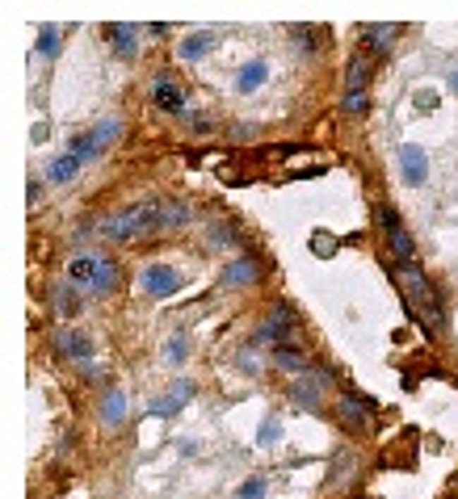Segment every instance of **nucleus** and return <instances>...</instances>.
<instances>
[{
  "mask_svg": "<svg viewBox=\"0 0 458 499\" xmlns=\"http://www.w3.org/2000/svg\"><path fill=\"white\" fill-rule=\"evenodd\" d=\"M68 277H72L76 290H85L92 298H105V294H114V285H118V264H114L109 256L85 252V256H72Z\"/></svg>",
  "mask_w": 458,
  "mask_h": 499,
  "instance_id": "7ed1b4c3",
  "label": "nucleus"
},
{
  "mask_svg": "<svg viewBox=\"0 0 458 499\" xmlns=\"http://www.w3.org/2000/svg\"><path fill=\"white\" fill-rule=\"evenodd\" d=\"M337 248V244H332V240H320V235H315V240H311V252H324V256H328V252Z\"/></svg>",
  "mask_w": 458,
  "mask_h": 499,
  "instance_id": "cd10ccee",
  "label": "nucleus"
},
{
  "mask_svg": "<svg viewBox=\"0 0 458 499\" xmlns=\"http://www.w3.org/2000/svg\"><path fill=\"white\" fill-rule=\"evenodd\" d=\"M101 416H105V424H118V419L126 416V395H122V390H109V395H105Z\"/></svg>",
  "mask_w": 458,
  "mask_h": 499,
  "instance_id": "6ab92c4d",
  "label": "nucleus"
},
{
  "mask_svg": "<svg viewBox=\"0 0 458 499\" xmlns=\"http://www.w3.org/2000/svg\"><path fill=\"white\" fill-rule=\"evenodd\" d=\"M320 390H324V378L320 374H311V378H303L299 386H294V399L303 403V407H320L324 399H320Z\"/></svg>",
  "mask_w": 458,
  "mask_h": 499,
  "instance_id": "2eb2a0df",
  "label": "nucleus"
},
{
  "mask_svg": "<svg viewBox=\"0 0 458 499\" xmlns=\"http://www.w3.org/2000/svg\"><path fill=\"white\" fill-rule=\"evenodd\" d=\"M109 30H114V34H109L114 47H118L122 55H135V34H131V25H109Z\"/></svg>",
  "mask_w": 458,
  "mask_h": 499,
  "instance_id": "412c9836",
  "label": "nucleus"
},
{
  "mask_svg": "<svg viewBox=\"0 0 458 499\" xmlns=\"http://www.w3.org/2000/svg\"><path fill=\"white\" fill-rule=\"evenodd\" d=\"M261 495H265V483H261V479H248V483L240 487V499H261Z\"/></svg>",
  "mask_w": 458,
  "mask_h": 499,
  "instance_id": "a878e982",
  "label": "nucleus"
},
{
  "mask_svg": "<svg viewBox=\"0 0 458 499\" xmlns=\"http://www.w3.org/2000/svg\"><path fill=\"white\" fill-rule=\"evenodd\" d=\"M152 227L160 231V197H147V202H135V206H122V210L105 214L97 231L105 240H139Z\"/></svg>",
  "mask_w": 458,
  "mask_h": 499,
  "instance_id": "f03ea898",
  "label": "nucleus"
},
{
  "mask_svg": "<svg viewBox=\"0 0 458 499\" xmlns=\"http://www.w3.org/2000/svg\"><path fill=\"white\" fill-rule=\"evenodd\" d=\"M374 218H378V227L387 231V244H391V252H395V260H412V235L404 231V223H399V214L391 210V206H378L374 210Z\"/></svg>",
  "mask_w": 458,
  "mask_h": 499,
  "instance_id": "39448f33",
  "label": "nucleus"
},
{
  "mask_svg": "<svg viewBox=\"0 0 458 499\" xmlns=\"http://www.w3.org/2000/svg\"><path fill=\"white\" fill-rule=\"evenodd\" d=\"M147 97H152V105L156 109H164V113H177V118H185L189 113V97H185V88L173 76H152V84H147Z\"/></svg>",
  "mask_w": 458,
  "mask_h": 499,
  "instance_id": "20e7f679",
  "label": "nucleus"
},
{
  "mask_svg": "<svg viewBox=\"0 0 458 499\" xmlns=\"http://www.w3.org/2000/svg\"><path fill=\"white\" fill-rule=\"evenodd\" d=\"M55 311H59V315H76V311H80L76 285H59V290H55Z\"/></svg>",
  "mask_w": 458,
  "mask_h": 499,
  "instance_id": "aec40b11",
  "label": "nucleus"
},
{
  "mask_svg": "<svg viewBox=\"0 0 458 499\" xmlns=\"http://www.w3.org/2000/svg\"><path fill=\"white\" fill-rule=\"evenodd\" d=\"M189 223V202L181 197H160V231H177Z\"/></svg>",
  "mask_w": 458,
  "mask_h": 499,
  "instance_id": "f8f14e48",
  "label": "nucleus"
},
{
  "mask_svg": "<svg viewBox=\"0 0 458 499\" xmlns=\"http://www.w3.org/2000/svg\"><path fill=\"white\" fill-rule=\"evenodd\" d=\"M118 130H122V122H118V118H105V122H101V126L92 130V139H97V147H105L109 139H118Z\"/></svg>",
  "mask_w": 458,
  "mask_h": 499,
  "instance_id": "4be33fe9",
  "label": "nucleus"
},
{
  "mask_svg": "<svg viewBox=\"0 0 458 499\" xmlns=\"http://www.w3.org/2000/svg\"><path fill=\"white\" fill-rule=\"evenodd\" d=\"M76 172H80V160H76V156L68 152V156H59L55 164L47 168V180H51V185H64V180H72Z\"/></svg>",
  "mask_w": 458,
  "mask_h": 499,
  "instance_id": "dca6fc26",
  "label": "nucleus"
},
{
  "mask_svg": "<svg viewBox=\"0 0 458 499\" xmlns=\"http://www.w3.org/2000/svg\"><path fill=\"white\" fill-rule=\"evenodd\" d=\"M290 324H294V311H290L286 302H277V307H274V315H270V319L261 324L257 340H261V344H277V340H286V335H290V332H286Z\"/></svg>",
  "mask_w": 458,
  "mask_h": 499,
  "instance_id": "6e6552de",
  "label": "nucleus"
},
{
  "mask_svg": "<svg viewBox=\"0 0 458 499\" xmlns=\"http://www.w3.org/2000/svg\"><path fill=\"white\" fill-rule=\"evenodd\" d=\"M265 76H270V72H265L261 63H257V68H244V72H240V88L248 92V88H257V84L265 80Z\"/></svg>",
  "mask_w": 458,
  "mask_h": 499,
  "instance_id": "b1692460",
  "label": "nucleus"
},
{
  "mask_svg": "<svg viewBox=\"0 0 458 499\" xmlns=\"http://www.w3.org/2000/svg\"><path fill=\"white\" fill-rule=\"evenodd\" d=\"M399 164H404V180H408V185H421V180L429 176V160H425V152L412 147V143L399 147Z\"/></svg>",
  "mask_w": 458,
  "mask_h": 499,
  "instance_id": "9d476101",
  "label": "nucleus"
},
{
  "mask_svg": "<svg viewBox=\"0 0 458 499\" xmlns=\"http://www.w3.org/2000/svg\"><path fill=\"white\" fill-rule=\"evenodd\" d=\"M370 76H374V59H370L366 51H358L349 59V68H345V92H366Z\"/></svg>",
  "mask_w": 458,
  "mask_h": 499,
  "instance_id": "1a4fd4ad",
  "label": "nucleus"
},
{
  "mask_svg": "<svg viewBox=\"0 0 458 499\" xmlns=\"http://www.w3.org/2000/svg\"><path fill=\"white\" fill-rule=\"evenodd\" d=\"M341 109H345V113H366V109H370V97H366V92H345Z\"/></svg>",
  "mask_w": 458,
  "mask_h": 499,
  "instance_id": "5701e85b",
  "label": "nucleus"
},
{
  "mask_svg": "<svg viewBox=\"0 0 458 499\" xmlns=\"http://www.w3.org/2000/svg\"><path fill=\"white\" fill-rule=\"evenodd\" d=\"M274 365H277V369H286V374H303V369H307L303 352H299V348H286V344H277V352H274Z\"/></svg>",
  "mask_w": 458,
  "mask_h": 499,
  "instance_id": "f3484780",
  "label": "nucleus"
},
{
  "mask_svg": "<svg viewBox=\"0 0 458 499\" xmlns=\"http://www.w3.org/2000/svg\"><path fill=\"white\" fill-rule=\"evenodd\" d=\"M215 47V30H202V34H193L189 42H181V59H198L202 51H210Z\"/></svg>",
  "mask_w": 458,
  "mask_h": 499,
  "instance_id": "a211bd4d",
  "label": "nucleus"
},
{
  "mask_svg": "<svg viewBox=\"0 0 458 499\" xmlns=\"http://www.w3.org/2000/svg\"><path fill=\"white\" fill-rule=\"evenodd\" d=\"M337 407H341V419H345V424H354L358 432H370V403H366V399H358V395H345Z\"/></svg>",
  "mask_w": 458,
  "mask_h": 499,
  "instance_id": "ddd939ff",
  "label": "nucleus"
},
{
  "mask_svg": "<svg viewBox=\"0 0 458 499\" xmlns=\"http://www.w3.org/2000/svg\"><path fill=\"white\" fill-rule=\"evenodd\" d=\"M395 38H399L395 25H362V42L370 47V59H374V55H387V51L395 47Z\"/></svg>",
  "mask_w": 458,
  "mask_h": 499,
  "instance_id": "9b49d317",
  "label": "nucleus"
},
{
  "mask_svg": "<svg viewBox=\"0 0 458 499\" xmlns=\"http://www.w3.org/2000/svg\"><path fill=\"white\" fill-rule=\"evenodd\" d=\"M261 277V269H257V260H248V256H240V260H231L227 269H223V285H248V281H257Z\"/></svg>",
  "mask_w": 458,
  "mask_h": 499,
  "instance_id": "4468645a",
  "label": "nucleus"
},
{
  "mask_svg": "<svg viewBox=\"0 0 458 499\" xmlns=\"http://www.w3.org/2000/svg\"><path fill=\"white\" fill-rule=\"evenodd\" d=\"M177 285H181V277H177L169 264H147V269H143V290H147L152 298H169Z\"/></svg>",
  "mask_w": 458,
  "mask_h": 499,
  "instance_id": "423d86ee",
  "label": "nucleus"
},
{
  "mask_svg": "<svg viewBox=\"0 0 458 499\" xmlns=\"http://www.w3.org/2000/svg\"><path fill=\"white\" fill-rule=\"evenodd\" d=\"M38 51H42V55H55V51H59V30H51V25H47V30H42V38H38Z\"/></svg>",
  "mask_w": 458,
  "mask_h": 499,
  "instance_id": "393cba45",
  "label": "nucleus"
},
{
  "mask_svg": "<svg viewBox=\"0 0 458 499\" xmlns=\"http://www.w3.org/2000/svg\"><path fill=\"white\" fill-rule=\"evenodd\" d=\"M38 202H42V185L34 180V185H30V206H38Z\"/></svg>",
  "mask_w": 458,
  "mask_h": 499,
  "instance_id": "c85d7f7f",
  "label": "nucleus"
},
{
  "mask_svg": "<svg viewBox=\"0 0 458 499\" xmlns=\"http://www.w3.org/2000/svg\"><path fill=\"white\" fill-rule=\"evenodd\" d=\"M240 369H244V374H257V369H261V357H257L253 348H244V352H240Z\"/></svg>",
  "mask_w": 458,
  "mask_h": 499,
  "instance_id": "bb28decb",
  "label": "nucleus"
},
{
  "mask_svg": "<svg viewBox=\"0 0 458 499\" xmlns=\"http://www.w3.org/2000/svg\"><path fill=\"white\" fill-rule=\"evenodd\" d=\"M55 348H59L68 361H80V365H85V357L92 352V340L80 332V328H59V332H55Z\"/></svg>",
  "mask_w": 458,
  "mask_h": 499,
  "instance_id": "0eeeda50",
  "label": "nucleus"
},
{
  "mask_svg": "<svg viewBox=\"0 0 458 499\" xmlns=\"http://www.w3.org/2000/svg\"><path fill=\"white\" fill-rule=\"evenodd\" d=\"M391 277H395V285H399V294H404L408 315L421 324V332H425V335H442V328H446V311H442V298H438L433 281L421 273V264H412V260H395Z\"/></svg>",
  "mask_w": 458,
  "mask_h": 499,
  "instance_id": "f257e3e1",
  "label": "nucleus"
}]
</instances>
